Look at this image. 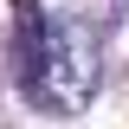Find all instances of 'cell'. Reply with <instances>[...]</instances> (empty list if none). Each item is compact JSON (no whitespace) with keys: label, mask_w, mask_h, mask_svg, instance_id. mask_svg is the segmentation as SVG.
Masks as SVG:
<instances>
[{"label":"cell","mask_w":129,"mask_h":129,"mask_svg":"<svg viewBox=\"0 0 129 129\" xmlns=\"http://www.w3.org/2000/svg\"><path fill=\"white\" fill-rule=\"evenodd\" d=\"M116 7H129V0H116Z\"/></svg>","instance_id":"obj_2"},{"label":"cell","mask_w":129,"mask_h":129,"mask_svg":"<svg viewBox=\"0 0 129 129\" xmlns=\"http://www.w3.org/2000/svg\"><path fill=\"white\" fill-rule=\"evenodd\" d=\"M19 78L39 110H52V116L84 110L97 90V32L78 13L19 7Z\"/></svg>","instance_id":"obj_1"}]
</instances>
